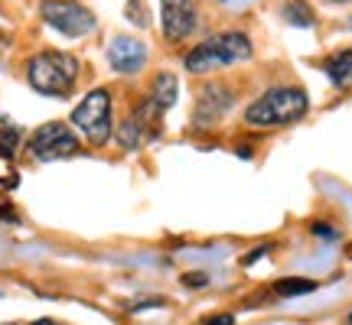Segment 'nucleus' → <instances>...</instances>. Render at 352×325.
Segmentation results:
<instances>
[{
    "instance_id": "f257e3e1",
    "label": "nucleus",
    "mask_w": 352,
    "mask_h": 325,
    "mask_svg": "<svg viewBox=\"0 0 352 325\" xmlns=\"http://www.w3.org/2000/svg\"><path fill=\"white\" fill-rule=\"evenodd\" d=\"M26 78L39 95L65 98L78 82V59L69 52H39L26 65Z\"/></svg>"
},
{
    "instance_id": "f03ea898",
    "label": "nucleus",
    "mask_w": 352,
    "mask_h": 325,
    "mask_svg": "<svg viewBox=\"0 0 352 325\" xmlns=\"http://www.w3.org/2000/svg\"><path fill=\"white\" fill-rule=\"evenodd\" d=\"M307 114V91L300 88H271L245 111L252 127H284Z\"/></svg>"
},
{
    "instance_id": "7ed1b4c3",
    "label": "nucleus",
    "mask_w": 352,
    "mask_h": 325,
    "mask_svg": "<svg viewBox=\"0 0 352 325\" xmlns=\"http://www.w3.org/2000/svg\"><path fill=\"white\" fill-rule=\"evenodd\" d=\"M252 56V39L245 33H219L199 43L196 49L186 56L189 72H209V69H222V65L241 62Z\"/></svg>"
},
{
    "instance_id": "20e7f679",
    "label": "nucleus",
    "mask_w": 352,
    "mask_h": 325,
    "mask_svg": "<svg viewBox=\"0 0 352 325\" xmlns=\"http://www.w3.org/2000/svg\"><path fill=\"white\" fill-rule=\"evenodd\" d=\"M72 127H78V134L91 147L108 143V137H111V95L104 88L88 91L85 101L72 111Z\"/></svg>"
},
{
    "instance_id": "39448f33",
    "label": "nucleus",
    "mask_w": 352,
    "mask_h": 325,
    "mask_svg": "<svg viewBox=\"0 0 352 325\" xmlns=\"http://www.w3.org/2000/svg\"><path fill=\"white\" fill-rule=\"evenodd\" d=\"M78 150H82V143L63 121H50L30 137V156L39 162L69 160V156H78Z\"/></svg>"
},
{
    "instance_id": "423d86ee",
    "label": "nucleus",
    "mask_w": 352,
    "mask_h": 325,
    "mask_svg": "<svg viewBox=\"0 0 352 325\" xmlns=\"http://www.w3.org/2000/svg\"><path fill=\"white\" fill-rule=\"evenodd\" d=\"M43 20L59 29L63 36H85L95 29V16L91 10H85L76 0H46L43 3Z\"/></svg>"
},
{
    "instance_id": "0eeeda50",
    "label": "nucleus",
    "mask_w": 352,
    "mask_h": 325,
    "mask_svg": "<svg viewBox=\"0 0 352 325\" xmlns=\"http://www.w3.org/2000/svg\"><path fill=\"white\" fill-rule=\"evenodd\" d=\"M164 10V36L179 43L196 29V10H199V0H164L160 3Z\"/></svg>"
},
{
    "instance_id": "6e6552de",
    "label": "nucleus",
    "mask_w": 352,
    "mask_h": 325,
    "mask_svg": "<svg viewBox=\"0 0 352 325\" xmlns=\"http://www.w3.org/2000/svg\"><path fill=\"white\" fill-rule=\"evenodd\" d=\"M108 62H111L114 72L131 75V72H138L140 65L147 62V46L134 36H114L111 46H108Z\"/></svg>"
},
{
    "instance_id": "1a4fd4ad",
    "label": "nucleus",
    "mask_w": 352,
    "mask_h": 325,
    "mask_svg": "<svg viewBox=\"0 0 352 325\" xmlns=\"http://www.w3.org/2000/svg\"><path fill=\"white\" fill-rule=\"evenodd\" d=\"M228 108H232V88L209 85L206 91H202L199 108H196V117H199V121H212V117H219V114L228 111Z\"/></svg>"
},
{
    "instance_id": "9d476101",
    "label": "nucleus",
    "mask_w": 352,
    "mask_h": 325,
    "mask_svg": "<svg viewBox=\"0 0 352 325\" xmlns=\"http://www.w3.org/2000/svg\"><path fill=\"white\" fill-rule=\"evenodd\" d=\"M327 75H329V82H333L336 88L352 85V49H342V52H336V56L329 59Z\"/></svg>"
},
{
    "instance_id": "9b49d317",
    "label": "nucleus",
    "mask_w": 352,
    "mask_h": 325,
    "mask_svg": "<svg viewBox=\"0 0 352 325\" xmlns=\"http://www.w3.org/2000/svg\"><path fill=\"white\" fill-rule=\"evenodd\" d=\"M151 101L160 108V111H166V108H173L176 101V78L170 75V72H160L157 75V82H153V95Z\"/></svg>"
},
{
    "instance_id": "f8f14e48",
    "label": "nucleus",
    "mask_w": 352,
    "mask_h": 325,
    "mask_svg": "<svg viewBox=\"0 0 352 325\" xmlns=\"http://www.w3.org/2000/svg\"><path fill=\"white\" fill-rule=\"evenodd\" d=\"M274 289H277V296H303V293H314L316 283L307 280V276H287V280H280Z\"/></svg>"
},
{
    "instance_id": "ddd939ff",
    "label": "nucleus",
    "mask_w": 352,
    "mask_h": 325,
    "mask_svg": "<svg viewBox=\"0 0 352 325\" xmlns=\"http://www.w3.org/2000/svg\"><path fill=\"white\" fill-rule=\"evenodd\" d=\"M284 16H287V23H294V26H314V10H310L303 0H287V3H284Z\"/></svg>"
},
{
    "instance_id": "4468645a",
    "label": "nucleus",
    "mask_w": 352,
    "mask_h": 325,
    "mask_svg": "<svg viewBox=\"0 0 352 325\" xmlns=\"http://www.w3.org/2000/svg\"><path fill=\"white\" fill-rule=\"evenodd\" d=\"M16 147H20V130L16 127H0V156L10 160Z\"/></svg>"
},
{
    "instance_id": "2eb2a0df",
    "label": "nucleus",
    "mask_w": 352,
    "mask_h": 325,
    "mask_svg": "<svg viewBox=\"0 0 352 325\" xmlns=\"http://www.w3.org/2000/svg\"><path fill=\"white\" fill-rule=\"evenodd\" d=\"M183 283H186V287L189 289H196V287H206V283H209V276H206V274H186V276H183Z\"/></svg>"
},
{
    "instance_id": "dca6fc26",
    "label": "nucleus",
    "mask_w": 352,
    "mask_h": 325,
    "mask_svg": "<svg viewBox=\"0 0 352 325\" xmlns=\"http://www.w3.org/2000/svg\"><path fill=\"white\" fill-rule=\"evenodd\" d=\"M199 325H235L232 315H209V319H202Z\"/></svg>"
},
{
    "instance_id": "f3484780",
    "label": "nucleus",
    "mask_w": 352,
    "mask_h": 325,
    "mask_svg": "<svg viewBox=\"0 0 352 325\" xmlns=\"http://www.w3.org/2000/svg\"><path fill=\"white\" fill-rule=\"evenodd\" d=\"M264 254H267V248H258V250H252V254H245V257H241V263H245V267H252V263L258 261V257H264Z\"/></svg>"
},
{
    "instance_id": "a211bd4d",
    "label": "nucleus",
    "mask_w": 352,
    "mask_h": 325,
    "mask_svg": "<svg viewBox=\"0 0 352 325\" xmlns=\"http://www.w3.org/2000/svg\"><path fill=\"white\" fill-rule=\"evenodd\" d=\"M314 234H316V238H329V241L336 238V231H333V228H327V225H314Z\"/></svg>"
},
{
    "instance_id": "6ab92c4d",
    "label": "nucleus",
    "mask_w": 352,
    "mask_h": 325,
    "mask_svg": "<svg viewBox=\"0 0 352 325\" xmlns=\"http://www.w3.org/2000/svg\"><path fill=\"white\" fill-rule=\"evenodd\" d=\"M222 7H232V10H241V7H248L252 0H219Z\"/></svg>"
},
{
    "instance_id": "aec40b11",
    "label": "nucleus",
    "mask_w": 352,
    "mask_h": 325,
    "mask_svg": "<svg viewBox=\"0 0 352 325\" xmlns=\"http://www.w3.org/2000/svg\"><path fill=\"white\" fill-rule=\"evenodd\" d=\"M33 325H63V322H56V319H36Z\"/></svg>"
},
{
    "instance_id": "412c9836",
    "label": "nucleus",
    "mask_w": 352,
    "mask_h": 325,
    "mask_svg": "<svg viewBox=\"0 0 352 325\" xmlns=\"http://www.w3.org/2000/svg\"><path fill=\"white\" fill-rule=\"evenodd\" d=\"M333 3H349V0H333Z\"/></svg>"
},
{
    "instance_id": "4be33fe9",
    "label": "nucleus",
    "mask_w": 352,
    "mask_h": 325,
    "mask_svg": "<svg viewBox=\"0 0 352 325\" xmlns=\"http://www.w3.org/2000/svg\"><path fill=\"white\" fill-rule=\"evenodd\" d=\"M349 325H352V315H349Z\"/></svg>"
}]
</instances>
